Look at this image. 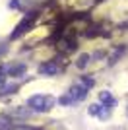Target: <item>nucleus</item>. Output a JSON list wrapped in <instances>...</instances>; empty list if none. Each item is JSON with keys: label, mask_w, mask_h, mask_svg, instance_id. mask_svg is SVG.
<instances>
[{"label": "nucleus", "mask_w": 128, "mask_h": 130, "mask_svg": "<svg viewBox=\"0 0 128 130\" xmlns=\"http://www.w3.org/2000/svg\"><path fill=\"white\" fill-rule=\"evenodd\" d=\"M54 103H56V99L47 93H37V95H31L27 99V107L35 113H49L54 107Z\"/></svg>", "instance_id": "f257e3e1"}, {"label": "nucleus", "mask_w": 128, "mask_h": 130, "mask_svg": "<svg viewBox=\"0 0 128 130\" xmlns=\"http://www.w3.org/2000/svg\"><path fill=\"white\" fill-rule=\"evenodd\" d=\"M35 18H37V14H33V12H29L23 20H21L20 23H18V27H16V31L12 33V39H18L20 35H23L25 31H29V27L33 25V22H35Z\"/></svg>", "instance_id": "f03ea898"}, {"label": "nucleus", "mask_w": 128, "mask_h": 130, "mask_svg": "<svg viewBox=\"0 0 128 130\" xmlns=\"http://www.w3.org/2000/svg\"><path fill=\"white\" fill-rule=\"evenodd\" d=\"M68 95L74 101H84L85 97H87V87L84 86V84H74V86L68 89Z\"/></svg>", "instance_id": "7ed1b4c3"}, {"label": "nucleus", "mask_w": 128, "mask_h": 130, "mask_svg": "<svg viewBox=\"0 0 128 130\" xmlns=\"http://www.w3.org/2000/svg\"><path fill=\"white\" fill-rule=\"evenodd\" d=\"M39 72H41L43 76H56L60 72V66L56 64V60H47V62H43L39 66Z\"/></svg>", "instance_id": "20e7f679"}, {"label": "nucleus", "mask_w": 128, "mask_h": 130, "mask_svg": "<svg viewBox=\"0 0 128 130\" xmlns=\"http://www.w3.org/2000/svg\"><path fill=\"white\" fill-rule=\"evenodd\" d=\"M109 111H111V109L105 107L103 103H93L87 109V113H89L91 117H97V119H107V117H109Z\"/></svg>", "instance_id": "39448f33"}, {"label": "nucleus", "mask_w": 128, "mask_h": 130, "mask_svg": "<svg viewBox=\"0 0 128 130\" xmlns=\"http://www.w3.org/2000/svg\"><path fill=\"white\" fill-rule=\"evenodd\" d=\"M6 70V74L8 76H14V78H21L23 74H25V70H27V66L23 64V62H14V64H8L4 68Z\"/></svg>", "instance_id": "423d86ee"}, {"label": "nucleus", "mask_w": 128, "mask_h": 130, "mask_svg": "<svg viewBox=\"0 0 128 130\" xmlns=\"http://www.w3.org/2000/svg\"><path fill=\"white\" fill-rule=\"evenodd\" d=\"M99 103H103L109 109H115L117 107V99L113 97V93L109 89H103V91H99Z\"/></svg>", "instance_id": "0eeeda50"}, {"label": "nucleus", "mask_w": 128, "mask_h": 130, "mask_svg": "<svg viewBox=\"0 0 128 130\" xmlns=\"http://www.w3.org/2000/svg\"><path fill=\"white\" fill-rule=\"evenodd\" d=\"M89 58H91V56H89V54H87V53H82L80 56H78V60H76V66H78L80 70H84L85 66L89 64Z\"/></svg>", "instance_id": "6e6552de"}, {"label": "nucleus", "mask_w": 128, "mask_h": 130, "mask_svg": "<svg viewBox=\"0 0 128 130\" xmlns=\"http://www.w3.org/2000/svg\"><path fill=\"white\" fill-rule=\"evenodd\" d=\"M58 103L62 105V107H70V105H74L76 101H74L72 97H70V95H68V91H66L64 95H60V97H58Z\"/></svg>", "instance_id": "1a4fd4ad"}, {"label": "nucleus", "mask_w": 128, "mask_h": 130, "mask_svg": "<svg viewBox=\"0 0 128 130\" xmlns=\"http://www.w3.org/2000/svg\"><path fill=\"white\" fill-rule=\"evenodd\" d=\"M18 89V86H2V91L0 93H14Z\"/></svg>", "instance_id": "9d476101"}, {"label": "nucleus", "mask_w": 128, "mask_h": 130, "mask_svg": "<svg viewBox=\"0 0 128 130\" xmlns=\"http://www.w3.org/2000/svg\"><path fill=\"white\" fill-rule=\"evenodd\" d=\"M82 84H84L85 87H91V86H93V80L87 78V76H82Z\"/></svg>", "instance_id": "9b49d317"}, {"label": "nucleus", "mask_w": 128, "mask_h": 130, "mask_svg": "<svg viewBox=\"0 0 128 130\" xmlns=\"http://www.w3.org/2000/svg\"><path fill=\"white\" fill-rule=\"evenodd\" d=\"M4 74H6V70H4V66H0V84H2V82L6 80V76H4Z\"/></svg>", "instance_id": "f8f14e48"}]
</instances>
